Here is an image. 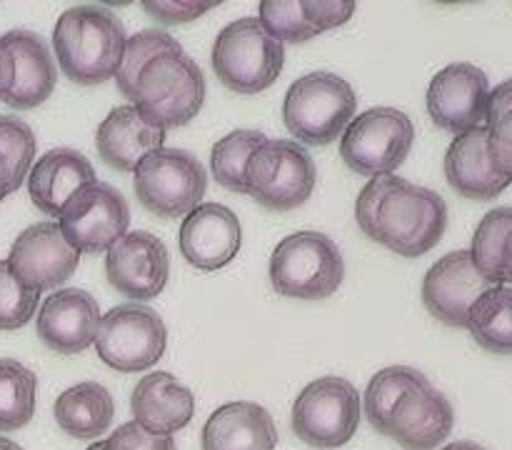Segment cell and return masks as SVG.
I'll list each match as a JSON object with an SVG mask.
<instances>
[{
    "mask_svg": "<svg viewBox=\"0 0 512 450\" xmlns=\"http://www.w3.org/2000/svg\"><path fill=\"white\" fill-rule=\"evenodd\" d=\"M453 423V403L418 373L390 410L383 435L405 450H435L450 438Z\"/></svg>",
    "mask_w": 512,
    "mask_h": 450,
    "instance_id": "cell-14",
    "label": "cell"
},
{
    "mask_svg": "<svg viewBox=\"0 0 512 450\" xmlns=\"http://www.w3.org/2000/svg\"><path fill=\"white\" fill-rule=\"evenodd\" d=\"M468 330L480 348L495 355H512V288L485 290L468 313Z\"/></svg>",
    "mask_w": 512,
    "mask_h": 450,
    "instance_id": "cell-28",
    "label": "cell"
},
{
    "mask_svg": "<svg viewBox=\"0 0 512 450\" xmlns=\"http://www.w3.org/2000/svg\"><path fill=\"white\" fill-rule=\"evenodd\" d=\"M203 450H275L278 430L263 405L235 400L215 410L200 435Z\"/></svg>",
    "mask_w": 512,
    "mask_h": 450,
    "instance_id": "cell-25",
    "label": "cell"
},
{
    "mask_svg": "<svg viewBox=\"0 0 512 450\" xmlns=\"http://www.w3.org/2000/svg\"><path fill=\"white\" fill-rule=\"evenodd\" d=\"M95 183V168L80 150L53 148L40 155L28 173V193L35 208L55 215L85 185Z\"/></svg>",
    "mask_w": 512,
    "mask_h": 450,
    "instance_id": "cell-26",
    "label": "cell"
},
{
    "mask_svg": "<svg viewBox=\"0 0 512 450\" xmlns=\"http://www.w3.org/2000/svg\"><path fill=\"white\" fill-rule=\"evenodd\" d=\"M165 130L143 118L135 105H118L95 133V148L108 168L130 173L145 155L163 148Z\"/></svg>",
    "mask_w": 512,
    "mask_h": 450,
    "instance_id": "cell-23",
    "label": "cell"
},
{
    "mask_svg": "<svg viewBox=\"0 0 512 450\" xmlns=\"http://www.w3.org/2000/svg\"><path fill=\"white\" fill-rule=\"evenodd\" d=\"M100 305L88 290L63 288L45 298L35 330L50 350L60 355H75L88 350L98 338Z\"/></svg>",
    "mask_w": 512,
    "mask_h": 450,
    "instance_id": "cell-19",
    "label": "cell"
},
{
    "mask_svg": "<svg viewBox=\"0 0 512 450\" xmlns=\"http://www.w3.org/2000/svg\"><path fill=\"white\" fill-rule=\"evenodd\" d=\"M315 183V160L303 145L288 138H268L245 165V195L275 213L300 208L313 195Z\"/></svg>",
    "mask_w": 512,
    "mask_h": 450,
    "instance_id": "cell-7",
    "label": "cell"
},
{
    "mask_svg": "<svg viewBox=\"0 0 512 450\" xmlns=\"http://www.w3.org/2000/svg\"><path fill=\"white\" fill-rule=\"evenodd\" d=\"M490 80L473 63L445 65L428 88V113L438 128L453 135L485 125Z\"/></svg>",
    "mask_w": 512,
    "mask_h": 450,
    "instance_id": "cell-16",
    "label": "cell"
},
{
    "mask_svg": "<svg viewBox=\"0 0 512 450\" xmlns=\"http://www.w3.org/2000/svg\"><path fill=\"white\" fill-rule=\"evenodd\" d=\"M240 245L243 228L228 205L200 203L180 228V253L198 270L225 268L238 255Z\"/></svg>",
    "mask_w": 512,
    "mask_h": 450,
    "instance_id": "cell-20",
    "label": "cell"
},
{
    "mask_svg": "<svg viewBox=\"0 0 512 450\" xmlns=\"http://www.w3.org/2000/svg\"><path fill=\"white\" fill-rule=\"evenodd\" d=\"M495 288L475 268L470 250L443 255L423 278V303L433 318L450 328H468V313L485 290Z\"/></svg>",
    "mask_w": 512,
    "mask_h": 450,
    "instance_id": "cell-18",
    "label": "cell"
},
{
    "mask_svg": "<svg viewBox=\"0 0 512 450\" xmlns=\"http://www.w3.org/2000/svg\"><path fill=\"white\" fill-rule=\"evenodd\" d=\"M135 423L153 435H173L195 415V395L175 375L155 370L135 383L130 395Z\"/></svg>",
    "mask_w": 512,
    "mask_h": 450,
    "instance_id": "cell-21",
    "label": "cell"
},
{
    "mask_svg": "<svg viewBox=\"0 0 512 450\" xmlns=\"http://www.w3.org/2000/svg\"><path fill=\"white\" fill-rule=\"evenodd\" d=\"M58 225L78 253H108L130 225L128 200L110 183L95 180L63 205Z\"/></svg>",
    "mask_w": 512,
    "mask_h": 450,
    "instance_id": "cell-12",
    "label": "cell"
},
{
    "mask_svg": "<svg viewBox=\"0 0 512 450\" xmlns=\"http://www.w3.org/2000/svg\"><path fill=\"white\" fill-rule=\"evenodd\" d=\"M265 140V133L250 128L233 130L220 138L210 150V173L215 183L230 193H245V165Z\"/></svg>",
    "mask_w": 512,
    "mask_h": 450,
    "instance_id": "cell-31",
    "label": "cell"
},
{
    "mask_svg": "<svg viewBox=\"0 0 512 450\" xmlns=\"http://www.w3.org/2000/svg\"><path fill=\"white\" fill-rule=\"evenodd\" d=\"M108 283L125 298H158L170 278V255L163 240L145 230L125 233L105 255Z\"/></svg>",
    "mask_w": 512,
    "mask_h": 450,
    "instance_id": "cell-17",
    "label": "cell"
},
{
    "mask_svg": "<svg viewBox=\"0 0 512 450\" xmlns=\"http://www.w3.org/2000/svg\"><path fill=\"white\" fill-rule=\"evenodd\" d=\"M55 423L75 440H95L108 433L115 418V400L105 385L95 380L73 385L55 398Z\"/></svg>",
    "mask_w": 512,
    "mask_h": 450,
    "instance_id": "cell-27",
    "label": "cell"
},
{
    "mask_svg": "<svg viewBox=\"0 0 512 450\" xmlns=\"http://www.w3.org/2000/svg\"><path fill=\"white\" fill-rule=\"evenodd\" d=\"M485 130L495 168L512 180V78L490 90Z\"/></svg>",
    "mask_w": 512,
    "mask_h": 450,
    "instance_id": "cell-32",
    "label": "cell"
},
{
    "mask_svg": "<svg viewBox=\"0 0 512 450\" xmlns=\"http://www.w3.org/2000/svg\"><path fill=\"white\" fill-rule=\"evenodd\" d=\"M413 143V120L403 110L380 105L350 120L340 140V158L358 175H393L405 163Z\"/></svg>",
    "mask_w": 512,
    "mask_h": 450,
    "instance_id": "cell-10",
    "label": "cell"
},
{
    "mask_svg": "<svg viewBox=\"0 0 512 450\" xmlns=\"http://www.w3.org/2000/svg\"><path fill=\"white\" fill-rule=\"evenodd\" d=\"M58 70L48 45L33 30L15 28L0 35V100L30 110L53 95Z\"/></svg>",
    "mask_w": 512,
    "mask_h": 450,
    "instance_id": "cell-13",
    "label": "cell"
},
{
    "mask_svg": "<svg viewBox=\"0 0 512 450\" xmlns=\"http://www.w3.org/2000/svg\"><path fill=\"white\" fill-rule=\"evenodd\" d=\"M35 150L38 140L33 128L13 115H0V200L15 193L28 178Z\"/></svg>",
    "mask_w": 512,
    "mask_h": 450,
    "instance_id": "cell-30",
    "label": "cell"
},
{
    "mask_svg": "<svg viewBox=\"0 0 512 450\" xmlns=\"http://www.w3.org/2000/svg\"><path fill=\"white\" fill-rule=\"evenodd\" d=\"M268 270L275 293L283 298L323 300L343 285L345 258L325 233L300 230L275 245Z\"/></svg>",
    "mask_w": 512,
    "mask_h": 450,
    "instance_id": "cell-4",
    "label": "cell"
},
{
    "mask_svg": "<svg viewBox=\"0 0 512 450\" xmlns=\"http://www.w3.org/2000/svg\"><path fill=\"white\" fill-rule=\"evenodd\" d=\"M443 450H485V448H483V445L473 443V440H455V443L445 445Z\"/></svg>",
    "mask_w": 512,
    "mask_h": 450,
    "instance_id": "cell-40",
    "label": "cell"
},
{
    "mask_svg": "<svg viewBox=\"0 0 512 450\" xmlns=\"http://www.w3.org/2000/svg\"><path fill=\"white\" fill-rule=\"evenodd\" d=\"M445 178L450 188L470 200H495L508 190L512 180L495 168L488 150L485 125L458 135L445 153Z\"/></svg>",
    "mask_w": 512,
    "mask_h": 450,
    "instance_id": "cell-22",
    "label": "cell"
},
{
    "mask_svg": "<svg viewBox=\"0 0 512 450\" xmlns=\"http://www.w3.org/2000/svg\"><path fill=\"white\" fill-rule=\"evenodd\" d=\"M358 95L353 85L335 73L315 70L288 88L283 100V120L295 143L330 145L345 133L355 118Z\"/></svg>",
    "mask_w": 512,
    "mask_h": 450,
    "instance_id": "cell-6",
    "label": "cell"
},
{
    "mask_svg": "<svg viewBox=\"0 0 512 450\" xmlns=\"http://www.w3.org/2000/svg\"><path fill=\"white\" fill-rule=\"evenodd\" d=\"M40 303V293L28 290L13 273L8 263L0 260V330H18L30 323L35 308Z\"/></svg>",
    "mask_w": 512,
    "mask_h": 450,
    "instance_id": "cell-36",
    "label": "cell"
},
{
    "mask_svg": "<svg viewBox=\"0 0 512 450\" xmlns=\"http://www.w3.org/2000/svg\"><path fill=\"white\" fill-rule=\"evenodd\" d=\"M360 425V393L350 380L338 375L315 378L293 405L295 438L318 450H333L350 443Z\"/></svg>",
    "mask_w": 512,
    "mask_h": 450,
    "instance_id": "cell-9",
    "label": "cell"
},
{
    "mask_svg": "<svg viewBox=\"0 0 512 450\" xmlns=\"http://www.w3.org/2000/svg\"><path fill=\"white\" fill-rule=\"evenodd\" d=\"M180 48L178 40L173 35H168L165 30H140L133 38L125 40L123 60H120L118 75H115V83H118V90L123 95H128L130 83H133L135 73L140 70V65L148 63L153 55L165 53V50Z\"/></svg>",
    "mask_w": 512,
    "mask_h": 450,
    "instance_id": "cell-35",
    "label": "cell"
},
{
    "mask_svg": "<svg viewBox=\"0 0 512 450\" xmlns=\"http://www.w3.org/2000/svg\"><path fill=\"white\" fill-rule=\"evenodd\" d=\"M95 348L108 368L118 373H140L163 358L168 348V328L148 305H115L100 318Z\"/></svg>",
    "mask_w": 512,
    "mask_h": 450,
    "instance_id": "cell-11",
    "label": "cell"
},
{
    "mask_svg": "<svg viewBox=\"0 0 512 450\" xmlns=\"http://www.w3.org/2000/svg\"><path fill=\"white\" fill-rule=\"evenodd\" d=\"M0 450H23L18 443H13L10 438H0Z\"/></svg>",
    "mask_w": 512,
    "mask_h": 450,
    "instance_id": "cell-41",
    "label": "cell"
},
{
    "mask_svg": "<svg viewBox=\"0 0 512 450\" xmlns=\"http://www.w3.org/2000/svg\"><path fill=\"white\" fill-rule=\"evenodd\" d=\"M5 263L25 288L43 293L73 278L80 265V253L63 238L58 223L43 220L15 238Z\"/></svg>",
    "mask_w": 512,
    "mask_h": 450,
    "instance_id": "cell-15",
    "label": "cell"
},
{
    "mask_svg": "<svg viewBox=\"0 0 512 450\" xmlns=\"http://www.w3.org/2000/svg\"><path fill=\"white\" fill-rule=\"evenodd\" d=\"M418 373L420 370L408 368V365H390V368H383L380 373H375L373 378H370L365 395L360 400H363L365 418H368V423L373 425L380 435H383L393 405L398 403L403 390L413 383Z\"/></svg>",
    "mask_w": 512,
    "mask_h": 450,
    "instance_id": "cell-33",
    "label": "cell"
},
{
    "mask_svg": "<svg viewBox=\"0 0 512 450\" xmlns=\"http://www.w3.org/2000/svg\"><path fill=\"white\" fill-rule=\"evenodd\" d=\"M215 3H195V0H163V3H143V10L153 15L155 20L165 25H178L198 20L208 10H213Z\"/></svg>",
    "mask_w": 512,
    "mask_h": 450,
    "instance_id": "cell-38",
    "label": "cell"
},
{
    "mask_svg": "<svg viewBox=\"0 0 512 450\" xmlns=\"http://www.w3.org/2000/svg\"><path fill=\"white\" fill-rule=\"evenodd\" d=\"M38 378L28 365L0 358V433L20 430L33 420Z\"/></svg>",
    "mask_w": 512,
    "mask_h": 450,
    "instance_id": "cell-29",
    "label": "cell"
},
{
    "mask_svg": "<svg viewBox=\"0 0 512 450\" xmlns=\"http://www.w3.org/2000/svg\"><path fill=\"white\" fill-rule=\"evenodd\" d=\"M123 23L103 5H75L58 18L53 48L65 78L78 85H100L115 78L125 50Z\"/></svg>",
    "mask_w": 512,
    "mask_h": 450,
    "instance_id": "cell-2",
    "label": "cell"
},
{
    "mask_svg": "<svg viewBox=\"0 0 512 450\" xmlns=\"http://www.w3.org/2000/svg\"><path fill=\"white\" fill-rule=\"evenodd\" d=\"M105 450H178L170 435H153L140 428L135 420L115 428V433L105 440Z\"/></svg>",
    "mask_w": 512,
    "mask_h": 450,
    "instance_id": "cell-37",
    "label": "cell"
},
{
    "mask_svg": "<svg viewBox=\"0 0 512 450\" xmlns=\"http://www.w3.org/2000/svg\"><path fill=\"white\" fill-rule=\"evenodd\" d=\"M500 283H512V220L500 245Z\"/></svg>",
    "mask_w": 512,
    "mask_h": 450,
    "instance_id": "cell-39",
    "label": "cell"
},
{
    "mask_svg": "<svg viewBox=\"0 0 512 450\" xmlns=\"http://www.w3.org/2000/svg\"><path fill=\"white\" fill-rule=\"evenodd\" d=\"M135 198L158 218H180L195 210L208 190V173L193 153L160 148L145 155L133 170Z\"/></svg>",
    "mask_w": 512,
    "mask_h": 450,
    "instance_id": "cell-8",
    "label": "cell"
},
{
    "mask_svg": "<svg viewBox=\"0 0 512 450\" xmlns=\"http://www.w3.org/2000/svg\"><path fill=\"white\" fill-rule=\"evenodd\" d=\"M355 15V3L343 0H265L258 20L280 43H305L315 35L345 25Z\"/></svg>",
    "mask_w": 512,
    "mask_h": 450,
    "instance_id": "cell-24",
    "label": "cell"
},
{
    "mask_svg": "<svg viewBox=\"0 0 512 450\" xmlns=\"http://www.w3.org/2000/svg\"><path fill=\"white\" fill-rule=\"evenodd\" d=\"M355 220L375 243L403 258H420L443 240L448 203L423 185L398 175H378L360 190Z\"/></svg>",
    "mask_w": 512,
    "mask_h": 450,
    "instance_id": "cell-1",
    "label": "cell"
},
{
    "mask_svg": "<svg viewBox=\"0 0 512 450\" xmlns=\"http://www.w3.org/2000/svg\"><path fill=\"white\" fill-rule=\"evenodd\" d=\"M88 450H105V440H95Z\"/></svg>",
    "mask_w": 512,
    "mask_h": 450,
    "instance_id": "cell-42",
    "label": "cell"
},
{
    "mask_svg": "<svg viewBox=\"0 0 512 450\" xmlns=\"http://www.w3.org/2000/svg\"><path fill=\"white\" fill-rule=\"evenodd\" d=\"M130 105L163 130L188 125L205 103V75L183 48L165 50L140 65L130 83Z\"/></svg>",
    "mask_w": 512,
    "mask_h": 450,
    "instance_id": "cell-3",
    "label": "cell"
},
{
    "mask_svg": "<svg viewBox=\"0 0 512 450\" xmlns=\"http://www.w3.org/2000/svg\"><path fill=\"white\" fill-rule=\"evenodd\" d=\"M215 78L228 90L255 95L280 78L285 45L263 28L258 18H238L225 25L213 43Z\"/></svg>",
    "mask_w": 512,
    "mask_h": 450,
    "instance_id": "cell-5",
    "label": "cell"
},
{
    "mask_svg": "<svg viewBox=\"0 0 512 450\" xmlns=\"http://www.w3.org/2000/svg\"><path fill=\"white\" fill-rule=\"evenodd\" d=\"M512 220V208H495L485 215L478 223L473 235V248H470V258H473L475 268L480 275L495 285L500 283V245H503L505 230H508Z\"/></svg>",
    "mask_w": 512,
    "mask_h": 450,
    "instance_id": "cell-34",
    "label": "cell"
}]
</instances>
